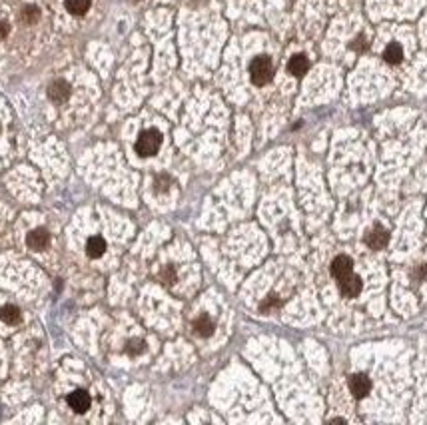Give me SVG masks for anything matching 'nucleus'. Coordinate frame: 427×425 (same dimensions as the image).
Instances as JSON below:
<instances>
[{
  "instance_id": "2eb2a0df",
  "label": "nucleus",
  "mask_w": 427,
  "mask_h": 425,
  "mask_svg": "<svg viewBox=\"0 0 427 425\" xmlns=\"http://www.w3.org/2000/svg\"><path fill=\"white\" fill-rule=\"evenodd\" d=\"M383 58H385V62H390V64H399L401 62V58H403V50H401V46L399 44H390L388 48H385V52H383Z\"/></svg>"
},
{
  "instance_id": "f257e3e1",
  "label": "nucleus",
  "mask_w": 427,
  "mask_h": 425,
  "mask_svg": "<svg viewBox=\"0 0 427 425\" xmlns=\"http://www.w3.org/2000/svg\"><path fill=\"white\" fill-rule=\"evenodd\" d=\"M250 76H252V82L256 86H263L272 80L274 76V66H272V60L268 56H258L252 60L250 64Z\"/></svg>"
},
{
  "instance_id": "20e7f679",
  "label": "nucleus",
  "mask_w": 427,
  "mask_h": 425,
  "mask_svg": "<svg viewBox=\"0 0 427 425\" xmlns=\"http://www.w3.org/2000/svg\"><path fill=\"white\" fill-rule=\"evenodd\" d=\"M26 244H28V248H30V250H34V252H42V250L50 244V234H48L44 228H36V230H32V232L28 234Z\"/></svg>"
},
{
  "instance_id": "0eeeda50",
  "label": "nucleus",
  "mask_w": 427,
  "mask_h": 425,
  "mask_svg": "<svg viewBox=\"0 0 427 425\" xmlns=\"http://www.w3.org/2000/svg\"><path fill=\"white\" fill-rule=\"evenodd\" d=\"M339 290L345 297H355L359 292H361V279L357 276H345L343 279H339Z\"/></svg>"
},
{
  "instance_id": "423d86ee",
  "label": "nucleus",
  "mask_w": 427,
  "mask_h": 425,
  "mask_svg": "<svg viewBox=\"0 0 427 425\" xmlns=\"http://www.w3.org/2000/svg\"><path fill=\"white\" fill-rule=\"evenodd\" d=\"M352 270H353L352 258H348V256H337V258L332 261V274H334V277L337 281L343 279L345 276H350Z\"/></svg>"
},
{
  "instance_id": "7ed1b4c3",
  "label": "nucleus",
  "mask_w": 427,
  "mask_h": 425,
  "mask_svg": "<svg viewBox=\"0 0 427 425\" xmlns=\"http://www.w3.org/2000/svg\"><path fill=\"white\" fill-rule=\"evenodd\" d=\"M370 389H372V381H370L368 375L357 373V375H352V377H350V391H352L357 399L365 397V395L370 393Z\"/></svg>"
},
{
  "instance_id": "f8f14e48",
  "label": "nucleus",
  "mask_w": 427,
  "mask_h": 425,
  "mask_svg": "<svg viewBox=\"0 0 427 425\" xmlns=\"http://www.w3.org/2000/svg\"><path fill=\"white\" fill-rule=\"evenodd\" d=\"M194 332L198 333V335H202V337L212 335V332H214V321H212L208 315H200V317L194 321Z\"/></svg>"
},
{
  "instance_id": "9b49d317",
  "label": "nucleus",
  "mask_w": 427,
  "mask_h": 425,
  "mask_svg": "<svg viewBox=\"0 0 427 425\" xmlns=\"http://www.w3.org/2000/svg\"><path fill=\"white\" fill-rule=\"evenodd\" d=\"M104 250H106V241L102 240L100 236H94V238H90L88 244H86V254H88L90 258H100V256L104 254Z\"/></svg>"
},
{
  "instance_id": "aec40b11",
  "label": "nucleus",
  "mask_w": 427,
  "mask_h": 425,
  "mask_svg": "<svg viewBox=\"0 0 427 425\" xmlns=\"http://www.w3.org/2000/svg\"><path fill=\"white\" fill-rule=\"evenodd\" d=\"M8 32H10V26H8V22L0 20V40H2V38L8 36Z\"/></svg>"
},
{
  "instance_id": "9d476101",
  "label": "nucleus",
  "mask_w": 427,
  "mask_h": 425,
  "mask_svg": "<svg viewBox=\"0 0 427 425\" xmlns=\"http://www.w3.org/2000/svg\"><path fill=\"white\" fill-rule=\"evenodd\" d=\"M288 70H290L294 76H303L308 70H310V62H308V58L303 54H296V56H292V60H290V64H288Z\"/></svg>"
},
{
  "instance_id": "1a4fd4ad",
  "label": "nucleus",
  "mask_w": 427,
  "mask_h": 425,
  "mask_svg": "<svg viewBox=\"0 0 427 425\" xmlns=\"http://www.w3.org/2000/svg\"><path fill=\"white\" fill-rule=\"evenodd\" d=\"M365 241H368V246L372 248V250H381V248H385L388 246V241H390V236H388V232L383 230V228H373L372 232L368 234V238H365Z\"/></svg>"
},
{
  "instance_id": "4468645a",
  "label": "nucleus",
  "mask_w": 427,
  "mask_h": 425,
  "mask_svg": "<svg viewBox=\"0 0 427 425\" xmlns=\"http://www.w3.org/2000/svg\"><path fill=\"white\" fill-rule=\"evenodd\" d=\"M88 8H90V0H66V10L74 16L86 14Z\"/></svg>"
},
{
  "instance_id": "f3484780",
  "label": "nucleus",
  "mask_w": 427,
  "mask_h": 425,
  "mask_svg": "<svg viewBox=\"0 0 427 425\" xmlns=\"http://www.w3.org/2000/svg\"><path fill=\"white\" fill-rule=\"evenodd\" d=\"M128 353H132V355H136V353H140V351H144V341H140V339H132L130 343H128Z\"/></svg>"
},
{
  "instance_id": "ddd939ff",
  "label": "nucleus",
  "mask_w": 427,
  "mask_h": 425,
  "mask_svg": "<svg viewBox=\"0 0 427 425\" xmlns=\"http://www.w3.org/2000/svg\"><path fill=\"white\" fill-rule=\"evenodd\" d=\"M0 319H2L4 323L14 326V323H18L20 321V310L16 306H4V308H0Z\"/></svg>"
},
{
  "instance_id": "6e6552de",
  "label": "nucleus",
  "mask_w": 427,
  "mask_h": 425,
  "mask_svg": "<svg viewBox=\"0 0 427 425\" xmlns=\"http://www.w3.org/2000/svg\"><path fill=\"white\" fill-rule=\"evenodd\" d=\"M68 406L72 407L76 413H84V411L90 407V395H88L86 391H82V389L72 391V393L68 395Z\"/></svg>"
},
{
  "instance_id": "a211bd4d",
  "label": "nucleus",
  "mask_w": 427,
  "mask_h": 425,
  "mask_svg": "<svg viewBox=\"0 0 427 425\" xmlns=\"http://www.w3.org/2000/svg\"><path fill=\"white\" fill-rule=\"evenodd\" d=\"M274 306H279V301L274 296H270L268 297V301H263V303H261V310H263V312H268V310H270V308H274Z\"/></svg>"
},
{
  "instance_id": "39448f33",
  "label": "nucleus",
  "mask_w": 427,
  "mask_h": 425,
  "mask_svg": "<svg viewBox=\"0 0 427 425\" xmlns=\"http://www.w3.org/2000/svg\"><path fill=\"white\" fill-rule=\"evenodd\" d=\"M48 96H50V100L56 102V104L68 100V96H70V86H68V82H64V80H54V82L48 86Z\"/></svg>"
},
{
  "instance_id": "dca6fc26",
  "label": "nucleus",
  "mask_w": 427,
  "mask_h": 425,
  "mask_svg": "<svg viewBox=\"0 0 427 425\" xmlns=\"http://www.w3.org/2000/svg\"><path fill=\"white\" fill-rule=\"evenodd\" d=\"M38 18H40V10H38L36 6H26L22 10V20L26 24H34V22H38Z\"/></svg>"
},
{
  "instance_id": "6ab92c4d",
  "label": "nucleus",
  "mask_w": 427,
  "mask_h": 425,
  "mask_svg": "<svg viewBox=\"0 0 427 425\" xmlns=\"http://www.w3.org/2000/svg\"><path fill=\"white\" fill-rule=\"evenodd\" d=\"M415 277H417V279H421V281H423V279H427V264H423V266H419V268H417V272H415Z\"/></svg>"
},
{
  "instance_id": "f03ea898",
  "label": "nucleus",
  "mask_w": 427,
  "mask_h": 425,
  "mask_svg": "<svg viewBox=\"0 0 427 425\" xmlns=\"http://www.w3.org/2000/svg\"><path fill=\"white\" fill-rule=\"evenodd\" d=\"M162 146V134L158 130H144L140 136H138V142H136V152L140 156H154Z\"/></svg>"
}]
</instances>
